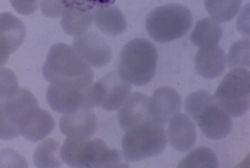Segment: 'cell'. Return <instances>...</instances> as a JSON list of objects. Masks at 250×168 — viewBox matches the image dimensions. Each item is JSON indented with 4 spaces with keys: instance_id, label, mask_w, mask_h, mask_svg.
<instances>
[{
    "instance_id": "obj_1",
    "label": "cell",
    "mask_w": 250,
    "mask_h": 168,
    "mask_svg": "<svg viewBox=\"0 0 250 168\" xmlns=\"http://www.w3.org/2000/svg\"><path fill=\"white\" fill-rule=\"evenodd\" d=\"M43 76L50 84H70L89 86L93 83L91 66L78 57L65 43H57L49 48L43 65Z\"/></svg>"
},
{
    "instance_id": "obj_5",
    "label": "cell",
    "mask_w": 250,
    "mask_h": 168,
    "mask_svg": "<svg viewBox=\"0 0 250 168\" xmlns=\"http://www.w3.org/2000/svg\"><path fill=\"white\" fill-rule=\"evenodd\" d=\"M192 26L190 10L180 3H169L154 9L147 15L146 28L158 43H168L184 37Z\"/></svg>"
},
{
    "instance_id": "obj_17",
    "label": "cell",
    "mask_w": 250,
    "mask_h": 168,
    "mask_svg": "<svg viewBox=\"0 0 250 168\" xmlns=\"http://www.w3.org/2000/svg\"><path fill=\"white\" fill-rule=\"evenodd\" d=\"M169 122L168 138L170 145L180 152H188L195 146L197 139L195 122L189 116L180 113Z\"/></svg>"
},
{
    "instance_id": "obj_18",
    "label": "cell",
    "mask_w": 250,
    "mask_h": 168,
    "mask_svg": "<svg viewBox=\"0 0 250 168\" xmlns=\"http://www.w3.org/2000/svg\"><path fill=\"white\" fill-rule=\"evenodd\" d=\"M93 23L102 32L109 37H118L126 30L127 21L122 11L113 4L94 9Z\"/></svg>"
},
{
    "instance_id": "obj_4",
    "label": "cell",
    "mask_w": 250,
    "mask_h": 168,
    "mask_svg": "<svg viewBox=\"0 0 250 168\" xmlns=\"http://www.w3.org/2000/svg\"><path fill=\"white\" fill-rule=\"evenodd\" d=\"M185 111L194 119L203 135L209 139H224L232 130V119L216 102L213 94L200 90L185 100Z\"/></svg>"
},
{
    "instance_id": "obj_13",
    "label": "cell",
    "mask_w": 250,
    "mask_h": 168,
    "mask_svg": "<svg viewBox=\"0 0 250 168\" xmlns=\"http://www.w3.org/2000/svg\"><path fill=\"white\" fill-rule=\"evenodd\" d=\"M26 38V27L13 14L0 13V66L7 63Z\"/></svg>"
},
{
    "instance_id": "obj_7",
    "label": "cell",
    "mask_w": 250,
    "mask_h": 168,
    "mask_svg": "<svg viewBox=\"0 0 250 168\" xmlns=\"http://www.w3.org/2000/svg\"><path fill=\"white\" fill-rule=\"evenodd\" d=\"M214 98L230 117L245 115L250 107V72L245 68H235L219 84Z\"/></svg>"
},
{
    "instance_id": "obj_23",
    "label": "cell",
    "mask_w": 250,
    "mask_h": 168,
    "mask_svg": "<svg viewBox=\"0 0 250 168\" xmlns=\"http://www.w3.org/2000/svg\"><path fill=\"white\" fill-rule=\"evenodd\" d=\"M243 0H206V9L211 19L218 23L232 21L240 13Z\"/></svg>"
},
{
    "instance_id": "obj_28",
    "label": "cell",
    "mask_w": 250,
    "mask_h": 168,
    "mask_svg": "<svg viewBox=\"0 0 250 168\" xmlns=\"http://www.w3.org/2000/svg\"><path fill=\"white\" fill-rule=\"evenodd\" d=\"M65 8H73L81 11H93L103 5H110L116 0H62Z\"/></svg>"
},
{
    "instance_id": "obj_21",
    "label": "cell",
    "mask_w": 250,
    "mask_h": 168,
    "mask_svg": "<svg viewBox=\"0 0 250 168\" xmlns=\"http://www.w3.org/2000/svg\"><path fill=\"white\" fill-rule=\"evenodd\" d=\"M223 37V30L218 21L206 18L197 21L194 31L190 35V40L196 46H211L218 44Z\"/></svg>"
},
{
    "instance_id": "obj_14",
    "label": "cell",
    "mask_w": 250,
    "mask_h": 168,
    "mask_svg": "<svg viewBox=\"0 0 250 168\" xmlns=\"http://www.w3.org/2000/svg\"><path fill=\"white\" fill-rule=\"evenodd\" d=\"M59 127L67 138L83 141L94 135L98 128V119L90 109L83 108L64 114L60 119Z\"/></svg>"
},
{
    "instance_id": "obj_30",
    "label": "cell",
    "mask_w": 250,
    "mask_h": 168,
    "mask_svg": "<svg viewBox=\"0 0 250 168\" xmlns=\"http://www.w3.org/2000/svg\"><path fill=\"white\" fill-rule=\"evenodd\" d=\"M20 136L19 128L8 121L3 113L2 100H0V139L1 141H10Z\"/></svg>"
},
{
    "instance_id": "obj_12",
    "label": "cell",
    "mask_w": 250,
    "mask_h": 168,
    "mask_svg": "<svg viewBox=\"0 0 250 168\" xmlns=\"http://www.w3.org/2000/svg\"><path fill=\"white\" fill-rule=\"evenodd\" d=\"M55 119L47 110L38 106L28 109L19 122L20 135L27 141L37 143L46 138L55 128Z\"/></svg>"
},
{
    "instance_id": "obj_15",
    "label": "cell",
    "mask_w": 250,
    "mask_h": 168,
    "mask_svg": "<svg viewBox=\"0 0 250 168\" xmlns=\"http://www.w3.org/2000/svg\"><path fill=\"white\" fill-rule=\"evenodd\" d=\"M150 98L141 92L129 96L119 108L118 122L125 132L151 121L149 115Z\"/></svg>"
},
{
    "instance_id": "obj_31",
    "label": "cell",
    "mask_w": 250,
    "mask_h": 168,
    "mask_svg": "<svg viewBox=\"0 0 250 168\" xmlns=\"http://www.w3.org/2000/svg\"><path fill=\"white\" fill-rule=\"evenodd\" d=\"M12 7L21 15H30L36 12L41 0H10Z\"/></svg>"
},
{
    "instance_id": "obj_19",
    "label": "cell",
    "mask_w": 250,
    "mask_h": 168,
    "mask_svg": "<svg viewBox=\"0 0 250 168\" xmlns=\"http://www.w3.org/2000/svg\"><path fill=\"white\" fill-rule=\"evenodd\" d=\"M38 105L39 102L37 98L33 96L31 91H29L26 88L20 89L18 93L14 94L12 98L8 100H2L4 116L7 117V119L11 125H13L18 128L21 116L28 109Z\"/></svg>"
},
{
    "instance_id": "obj_22",
    "label": "cell",
    "mask_w": 250,
    "mask_h": 168,
    "mask_svg": "<svg viewBox=\"0 0 250 168\" xmlns=\"http://www.w3.org/2000/svg\"><path fill=\"white\" fill-rule=\"evenodd\" d=\"M61 146L55 139H46L40 144L33 155V162L39 168H56L62 166Z\"/></svg>"
},
{
    "instance_id": "obj_3",
    "label": "cell",
    "mask_w": 250,
    "mask_h": 168,
    "mask_svg": "<svg viewBox=\"0 0 250 168\" xmlns=\"http://www.w3.org/2000/svg\"><path fill=\"white\" fill-rule=\"evenodd\" d=\"M158 54L154 44L146 39H134L125 44L118 63V73L134 86H145L154 77Z\"/></svg>"
},
{
    "instance_id": "obj_6",
    "label": "cell",
    "mask_w": 250,
    "mask_h": 168,
    "mask_svg": "<svg viewBox=\"0 0 250 168\" xmlns=\"http://www.w3.org/2000/svg\"><path fill=\"white\" fill-rule=\"evenodd\" d=\"M167 145L165 127L147 121L126 132L122 139V154L126 162H138L160 155Z\"/></svg>"
},
{
    "instance_id": "obj_2",
    "label": "cell",
    "mask_w": 250,
    "mask_h": 168,
    "mask_svg": "<svg viewBox=\"0 0 250 168\" xmlns=\"http://www.w3.org/2000/svg\"><path fill=\"white\" fill-rule=\"evenodd\" d=\"M61 158L67 166L75 168L128 167L120 151L109 149L101 139L66 138L61 147Z\"/></svg>"
},
{
    "instance_id": "obj_24",
    "label": "cell",
    "mask_w": 250,
    "mask_h": 168,
    "mask_svg": "<svg viewBox=\"0 0 250 168\" xmlns=\"http://www.w3.org/2000/svg\"><path fill=\"white\" fill-rule=\"evenodd\" d=\"M179 168H218L219 161L213 150L200 147L192 150L188 155L182 160Z\"/></svg>"
},
{
    "instance_id": "obj_27",
    "label": "cell",
    "mask_w": 250,
    "mask_h": 168,
    "mask_svg": "<svg viewBox=\"0 0 250 168\" xmlns=\"http://www.w3.org/2000/svg\"><path fill=\"white\" fill-rule=\"evenodd\" d=\"M0 167H21L27 168L28 163L18 151L12 149L0 150Z\"/></svg>"
},
{
    "instance_id": "obj_25",
    "label": "cell",
    "mask_w": 250,
    "mask_h": 168,
    "mask_svg": "<svg viewBox=\"0 0 250 168\" xmlns=\"http://www.w3.org/2000/svg\"><path fill=\"white\" fill-rule=\"evenodd\" d=\"M227 61L230 69L243 68V66L249 68V38L242 39L233 44Z\"/></svg>"
},
{
    "instance_id": "obj_20",
    "label": "cell",
    "mask_w": 250,
    "mask_h": 168,
    "mask_svg": "<svg viewBox=\"0 0 250 168\" xmlns=\"http://www.w3.org/2000/svg\"><path fill=\"white\" fill-rule=\"evenodd\" d=\"M93 23L92 11H81L65 8L61 20V27L66 35L79 37L87 32Z\"/></svg>"
},
{
    "instance_id": "obj_26",
    "label": "cell",
    "mask_w": 250,
    "mask_h": 168,
    "mask_svg": "<svg viewBox=\"0 0 250 168\" xmlns=\"http://www.w3.org/2000/svg\"><path fill=\"white\" fill-rule=\"evenodd\" d=\"M20 90L19 78L15 73L4 66H0V100L12 98Z\"/></svg>"
},
{
    "instance_id": "obj_16",
    "label": "cell",
    "mask_w": 250,
    "mask_h": 168,
    "mask_svg": "<svg viewBox=\"0 0 250 168\" xmlns=\"http://www.w3.org/2000/svg\"><path fill=\"white\" fill-rule=\"evenodd\" d=\"M227 66V57L218 44L199 48L195 56V69L197 74L214 80L223 75Z\"/></svg>"
},
{
    "instance_id": "obj_29",
    "label": "cell",
    "mask_w": 250,
    "mask_h": 168,
    "mask_svg": "<svg viewBox=\"0 0 250 168\" xmlns=\"http://www.w3.org/2000/svg\"><path fill=\"white\" fill-rule=\"evenodd\" d=\"M65 7L62 0H41V12L48 19H60Z\"/></svg>"
},
{
    "instance_id": "obj_9",
    "label": "cell",
    "mask_w": 250,
    "mask_h": 168,
    "mask_svg": "<svg viewBox=\"0 0 250 168\" xmlns=\"http://www.w3.org/2000/svg\"><path fill=\"white\" fill-rule=\"evenodd\" d=\"M96 106L105 110H117L130 96L132 87L119 75L110 72L99 82L93 83Z\"/></svg>"
},
{
    "instance_id": "obj_11",
    "label": "cell",
    "mask_w": 250,
    "mask_h": 168,
    "mask_svg": "<svg viewBox=\"0 0 250 168\" xmlns=\"http://www.w3.org/2000/svg\"><path fill=\"white\" fill-rule=\"evenodd\" d=\"M182 108V99L175 89L161 87L156 89L149 101L150 120L158 126H166Z\"/></svg>"
},
{
    "instance_id": "obj_8",
    "label": "cell",
    "mask_w": 250,
    "mask_h": 168,
    "mask_svg": "<svg viewBox=\"0 0 250 168\" xmlns=\"http://www.w3.org/2000/svg\"><path fill=\"white\" fill-rule=\"evenodd\" d=\"M46 100L56 113L70 114L79 109H91L96 106L93 83L89 86L70 84H50L46 90Z\"/></svg>"
},
{
    "instance_id": "obj_10",
    "label": "cell",
    "mask_w": 250,
    "mask_h": 168,
    "mask_svg": "<svg viewBox=\"0 0 250 168\" xmlns=\"http://www.w3.org/2000/svg\"><path fill=\"white\" fill-rule=\"evenodd\" d=\"M72 48L84 63L93 68H104L112 58L110 46L105 39L95 31L84 32L76 37Z\"/></svg>"
}]
</instances>
